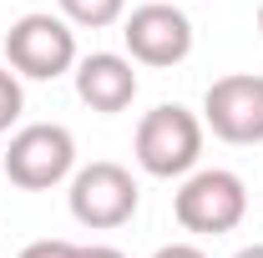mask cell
I'll list each match as a JSON object with an SVG mask.
<instances>
[{
  "instance_id": "obj_1",
  "label": "cell",
  "mask_w": 263,
  "mask_h": 258,
  "mask_svg": "<svg viewBox=\"0 0 263 258\" xmlns=\"http://www.w3.org/2000/svg\"><path fill=\"white\" fill-rule=\"evenodd\" d=\"M137 162L147 177H187L202 157V122L187 106L162 101L137 122Z\"/></svg>"
},
{
  "instance_id": "obj_2",
  "label": "cell",
  "mask_w": 263,
  "mask_h": 258,
  "mask_svg": "<svg viewBox=\"0 0 263 258\" xmlns=\"http://www.w3.org/2000/svg\"><path fill=\"white\" fill-rule=\"evenodd\" d=\"M71 218L91 233H111L137 218V202H142V188L122 162H86L81 172H71Z\"/></svg>"
},
{
  "instance_id": "obj_3",
  "label": "cell",
  "mask_w": 263,
  "mask_h": 258,
  "mask_svg": "<svg viewBox=\"0 0 263 258\" xmlns=\"http://www.w3.org/2000/svg\"><path fill=\"white\" fill-rule=\"evenodd\" d=\"M5 61L15 76H31V81H56L76 66V31L66 15H46L31 10L21 15L10 31H5Z\"/></svg>"
},
{
  "instance_id": "obj_4",
  "label": "cell",
  "mask_w": 263,
  "mask_h": 258,
  "mask_svg": "<svg viewBox=\"0 0 263 258\" xmlns=\"http://www.w3.org/2000/svg\"><path fill=\"white\" fill-rule=\"evenodd\" d=\"M0 167H5V177L15 188L46 193V188H56L76 172V137L66 127H56V122H31V127H21L10 137Z\"/></svg>"
},
{
  "instance_id": "obj_5",
  "label": "cell",
  "mask_w": 263,
  "mask_h": 258,
  "mask_svg": "<svg viewBox=\"0 0 263 258\" xmlns=\"http://www.w3.org/2000/svg\"><path fill=\"white\" fill-rule=\"evenodd\" d=\"M172 213L187 233H233L248 213V188L243 177L228 172V167H202V172H187V182L172 197Z\"/></svg>"
},
{
  "instance_id": "obj_6",
  "label": "cell",
  "mask_w": 263,
  "mask_h": 258,
  "mask_svg": "<svg viewBox=\"0 0 263 258\" xmlns=\"http://www.w3.org/2000/svg\"><path fill=\"white\" fill-rule=\"evenodd\" d=\"M202 127L223 137L233 147H258L263 142V76L238 71V76H218L202 97Z\"/></svg>"
},
{
  "instance_id": "obj_7",
  "label": "cell",
  "mask_w": 263,
  "mask_h": 258,
  "mask_svg": "<svg viewBox=\"0 0 263 258\" xmlns=\"http://www.w3.org/2000/svg\"><path fill=\"white\" fill-rule=\"evenodd\" d=\"M122 41L137 66H177L193 56V21L167 0H147L122 21Z\"/></svg>"
},
{
  "instance_id": "obj_8",
  "label": "cell",
  "mask_w": 263,
  "mask_h": 258,
  "mask_svg": "<svg viewBox=\"0 0 263 258\" xmlns=\"http://www.w3.org/2000/svg\"><path fill=\"white\" fill-rule=\"evenodd\" d=\"M76 97L86 101L91 112H101V117L127 112L132 97H137V71H132V56L91 51L86 61H76Z\"/></svg>"
},
{
  "instance_id": "obj_9",
  "label": "cell",
  "mask_w": 263,
  "mask_h": 258,
  "mask_svg": "<svg viewBox=\"0 0 263 258\" xmlns=\"http://www.w3.org/2000/svg\"><path fill=\"white\" fill-rule=\"evenodd\" d=\"M56 5L71 26H86V31H106L127 15V0H56Z\"/></svg>"
},
{
  "instance_id": "obj_10",
  "label": "cell",
  "mask_w": 263,
  "mask_h": 258,
  "mask_svg": "<svg viewBox=\"0 0 263 258\" xmlns=\"http://www.w3.org/2000/svg\"><path fill=\"white\" fill-rule=\"evenodd\" d=\"M26 112V91H21V76L10 66H0V132L15 127V117Z\"/></svg>"
},
{
  "instance_id": "obj_11",
  "label": "cell",
  "mask_w": 263,
  "mask_h": 258,
  "mask_svg": "<svg viewBox=\"0 0 263 258\" xmlns=\"http://www.w3.org/2000/svg\"><path fill=\"white\" fill-rule=\"evenodd\" d=\"M21 258H81V248L66 243V238H41V243H26Z\"/></svg>"
},
{
  "instance_id": "obj_12",
  "label": "cell",
  "mask_w": 263,
  "mask_h": 258,
  "mask_svg": "<svg viewBox=\"0 0 263 258\" xmlns=\"http://www.w3.org/2000/svg\"><path fill=\"white\" fill-rule=\"evenodd\" d=\"M152 258H208L202 248H193V243H167V248H157Z\"/></svg>"
},
{
  "instance_id": "obj_13",
  "label": "cell",
  "mask_w": 263,
  "mask_h": 258,
  "mask_svg": "<svg viewBox=\"0 0 263 258\" xmlns=\"http://www.w3.org/2000/svg\"><path fill=\"white\" fill-rule=\"evenodd\" d=\"M81 258H127V253L111 248V243H91V248H81Z\"/></svg>"
},
{
  "instance_id": "obj_14",
  "label": "cell",
  "mask_w": 263,
  "mask_h": 258,
  "mask_svg": "<svg viewBox=\"0 0 263 258\" xmlns=\"http://www.w3.org/2000/svg\"><path fill=\"white\" fill-rule=\"evenodd\" d=\"M233 258H263V243H253V248H238Z\"/></svg>"
},
{
  "instance_id": "obj_15",
  "label": "cell",
  "mask_w": 263,
  "mask_h": 258,
  "mask_svg": "<svg viewBox=\"0 0 263 258\" xmlns=\"http://www.w3.org/2000/svg\"><path fill=\"white\" fill-rule=\"evenodd\" d=\"M258 31H263V5H258Z\"/></svg>"
}]
</instances>
